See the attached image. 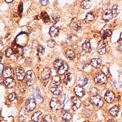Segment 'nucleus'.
Instances as JSON below:
<instances>
[{"mask_svg": "<svg viewBox=\"0 0 122 122\" xmlns=\"http://www.w3.org/2000/svg\"><path fill=\"white\" fill-rule=\"evenodd\" d=\"M34 78H35L34 72L32 70H29L26 72V75H25V81H26L27 86H33V83H34Z\"/></svg>", "mask_w": 122, "mask_h": 122, "instance_id": "f257e3e1", "label": "nucleus"}, {"mask_svg": "<svg viewBox=\"0 0 122 122\" xmlns=\"http://www.w3.org/2000/svg\"><path fill=\"white\" fill-rule=\"evenodd\" d=\"M94 80L98 84H105L107 82V76L103 72H99V73H97L94 76Z\"/></svg>", "mask_w": 122, "mask_h": 122, "instance_id": "f03ea898", "label": "nucleus"}, {"mask_svg": "<svg viewBox=\"0 0 122 122\" xmlns=\"http://www.w3.org/2000/svg\"><path fill=\"white\" fill-rule=\"evenodd\" d=\"M90 103L95 107H100L103 105V100L99 95H94L90 98Z\"/></svg>", "mask_w": 122, "mask_h": 122, "instance_id": "7ed1b4c3", "label": "nucleus"}, {"mask_svg": "<svg viewBox=\"0 0 122 122\" xmlns=\"http://www.w3.org/2000/svg\"><path fill=\"white\" fill-rule=\"evenodd\" d=\"M36 107V101L34 99L30 98L26 100V103H25V108L27 109V111L31 112L33 110H34V108Z\"/></svg>", "mask_w": 122, "mask_h": 122, "instance_id": "20e7f679", "label": "nucleus"}, {"mask_svg": "<svg viewBox=\"0 0 122 122\" xmlns=\"http://www.w3.org/2000/svg\"><path fill=\"white\" fill-rule=\"evenodd\" d=\"M15 74H16V77L19 81H23L24 79H25V69L21 67H18L15 70Z\"/></svg>", "mask_w": 122, "mask_h": 122, "instance_id": "39448f33", "label": "nucleus"}, {"mask_svg": "<svg viewBox=\"0 0 122 122\" xmlns=\"http://www.w3.org/2000/svg\"><path fill=\"white\" fill-rule=\"evenodd\" d=\"M50 90H51V93L56 96L60 95L63 91V88L61 87L60 85L58 86V85H55V84L51 86Z\"/></svg>", "mask_w": 122, "mask_h": 122, "instance_id": "423d86ee", "label": "nucleus"}, {"mask_svg": "<svg viewBox=\"0 0 122 122\" xmlns=\"http://www.w3.org/2000/svg\"><path fill=\"white\" fill-rule=\"evenodd\" d=\"M79 97L77 96H73L72 98V110L73 111H76L78 108H80V107L81 106V101L78 99Z\"/></svg>", "mask_w": 122, "mask_h": 122, "instance_id": "0eeeda50", "label": "nucleus"}, {"mask_svg": "<svg viewBox=\"0 0 122 122\" xmlns=\"http://www.w3.org/2000/svg\"><path fill=\"white\" fill-rule=\"evenodd\" d=\"M51 76V69L49 68H45L41 73V80L42 81H46Z\"/></svg>", "mask_w": 122, "mask_h": 122, "instance_id": "6e6552de", "label": "nucleus"}, {"mask_svg": "<svg viewBox=\"0 0 122 122\" xmlns=\"http://www.w3.org/2000/svg\"><path fill=\"white\" fill-rule=\"evenodd\" d=\"M50 107H51V108L52 110H55V111L60 109V108H61L60 102L59 101L58 99L53 98V99H51V102H50Z\"/></svg>", "mask_w": 122, "mask_h": 122, "instance_id": "1a4fd4ad", "label": "nucleus"}, {"mask_svg": "<svg viewBox=\"0 0 122 122\" xmlns=\"http://www.w3.org/2000/svg\"><path fill=\"white\" fill-rule=\"evenodd\" d=\"M104 99H105L106 102L108 103H112L114 100H115V94H114L112 91L107 90L105 94V96H104Z\"/></svg>", "mask_w": 122, "mask_h": 122, "instance_id": "9d476101", "label": "nucleus"}, {"mask_svg": "<svg viewBox=\"0 0 122 122\" xmlns=\"http://www.w3.org/2000/svg\"><path fill=\"white\" fill-rule=\"evenodd\" d=\"M97 51L99 55H101V56H103V55H104L106 53V45L103 41L101 40L98 43Z\"/></svg>", "mask_w": 122, "mask_h": 122, "instance_id": "9b49d317", "label": "nucleus"}, {"mask_svg": "<svg viewBox=\"0 0 122 122\" xmlns=\"http://www.w3.org/2000/svg\"><path fill=\"white\" fill-rule=\"evenodd\" d=\"M74 93H75L76 96L81 98L85 95V90L81 86H76L74 88Z\"/></svg>", "mask_w": 122, "mask_h": 122, "instance_id": "f8f14e48", "label": "nucleus"}, {"mask_svg": "<svg viewBox=\"0 0 122 122\" xmlns=\"http://www.w3.org/2000/svg\"><path fill=\"white\" fill-rule=\"evenodd\" d=\"M4 85L7 86V88L11 89V88H13L15 86V81L14 79L11 77H7L4 79Z\"/></svg>", "mask_w": 122, "mask_h": 122, "instance_id": "ddd939ff", "label": "nucleus"}, {"mask_svg": "<svg viewBox=\"0 0 122 122\" xmlns=\"http://www.w3.org/2000/svg\"><path fill=\"white\" fill-rule=\"evenodd\" d=\"M113 14H112V10H107V11H104L103 15V20L105 21H109L113 18Z\"/></svg>", "mask_w": 122, "mask_h": 122, "instance_id": "4468645a", "label": "nucleus"}, {"mask_svg": "<svg viewBox=\"0 0 122 122\" xmlns=\"http://www.w3.org/2000/svg\"><path fill=\"white\" fill-rule=\"evenodd\" d=\"M70 26L72 29H74V30H76V31H78L81 28V24L80 21L77 20H73L72 21V23H71Z\"/></svg>", "mask_w": 122, "mask_h": 122, "instance_id": "2eb2a0df", "label": "nucleus"}, {"mask_svg": "<svg viewBox=\"0 0 122 122\" xmlns=\"http://www.w3.org/2000/svg\"><path fill=\"white\" fill-rule=\"evenodd\" d=\"M60 33V29L55 26H51L50 29V31H49V34L51 38H55V37H57Z\"/></svg>", "mask_w": 122, "mask_h": 122, "instance_id": "dca6fc26", "label": "nucleus"}, {"mask_svg": "<svg viewBox=\"0 0 122 122\" xmlns=\"http://www.w3.org/2000/svg\"><path fill=\"white\" fill-rule=\"evenodd\" d=\"M68 70V65L67 64H64L58 70H57V72H58L59 75H64Z\"/></svg>", "mask_w": 122, "mask_h": 122, "instance_id": "f3484780", "label": "nucleus"}, {"mask_svg": "<svg viewBox=\"0 0 122 122\" xmlns=\"http://www.w3.org/2000/svg\"><path fill=\"white\" fill-rule=\"evenodd\" d=\"M90 64L94 68H99L102 64V60L99 58H94L90 61Z\"/></svg>", "mask_w": 122, "mask_h": 122, "instance_id": "a211bd4d", "label": "nucleus"}, {"mask_svg": "<svg viewBox=\"0 0 122 122\" xmlns=\"http://www.w3.org/2000/svg\"><path fill=\"white\" fill-rule=\"evenodd\" d=\"M92 5V3L90 0H83L82 3H81V8H83L84 10H87V9H90V7Z\"/></svg>", "mask_w": 122, "mask_h": 122, "instance_id": "6ab92c4d", "label": "nucleus"}, {"mask_svg": "<svg viewBox=\"0 0 122 122\" xmlns=\"http://www.w3.org/2000/svg\"><path fill=\"white\" fill-rule=\"evenodd\" d=\"M82 49L83 51H85L86 52H90L91 51V45L89 40H86L83 44H82Z\"/></svg>", "mask_w": 122, "mask_h": 122, "instance_id": "aec40b11", "label": "nucleus"}, {"mask_svg": "<svg viewBox=\"0 0 122 122\" xmlns=\"http://www.w3.org/2000/svg\"><path fill=\"white\" fill-rule=\"evenodd\" d=\"M119 107L118 106H114L113 107H112L111 109L109 110V113L111 116H112V117H117L118 115V113H119Z\"/></svg>", "mask_w": 122, "mask_h": 122, "instance_id": "412c9836", "label": "nucleus"}, {"mask_svg": "<svg viewBox=\"0 0 122 122\" xmlns=\"http://www.w3.org/2000/svg\"><path fill=\"white\" fill-rule=\"evenodd\" d=\"M3 75H4L5 78L11 77V76L13 75V71H12V69H11V68H10V67H7V68H5V70H4Z\"/></svg>", "mask_w": 122, "mask_h": 122, "instance_id": "4be33fe9", "label": "nucleus"}, {"mask_svg": "<svg viewBox=\"0 0 122 122\" xmlns=\"http://www.w3.org/2000/svg\"><path fill=\"white\" fill-rule=\"evenodd\" d=\"M61 116H62V118L64 121H69L72 120V114L69 113L68 112H64L63 113Z\"/></svg>", "mask_w": 122, "mask_h": 122, "instance_id": "5701e85b", "label": "nucleus"}, {"mask_svg": "<svg viewBox=\"0 0 122 122\" xmlns=\"http://www.w3.org/2000/svg\"><path fill=\"white\" fill-rule=\"evenodd\" d=\"M42 112H35L33 115L32 116V121H37L38 122L39 120L41 119V117H42Z\"/></svg>", "mask_w": 122, "mask_h": 122, "instance_id": "b1692460", "label": "nucleus"}, {"mask_svg": "<svg viewBox=\"0 0 122 122\" xmlns=\"http://www.w3.org/2000/svg\"><path fill=\"white\" fill-rule=\"evenodd\" d=\"M66 55V57L68 59H69V60H74V58H75V53H74L73 51L72 50H68L65 53Z\"/></svg>", "mask_w": 122, "mask_h": 122, "instance_id": "393cba45", "label": "nucleus"}, {"mask_svg": "<svg viewBox=\"0 0 122 122\" xmlns=\"http://www.w3.org/2000/svg\"><path fill=\"white\" fill-rule=\"evenodd\" d=\"M94 20V15L93 13H88L87 15H86V18H85V21H86V23H90L92 22Z\"/></svg>", "mask_w": 122, "mask_h": 122, "instance_id": "a878e982", "label": "nucleus"}, {"mask_svg": "<svg viewBox=\"0 0 122 122\" xmlns=\"http://www.w3.org/2000/svg\"><path fill=\"white\" fill-rule=\"evenodd\" d=\"M27 35L26 34H25V33H21V36H20V34L19 35L18 37H17V38L15 39V42H17V44L18 45H20V46H23V42H20V38H21V37H24V38H25ZM20 41H24L25 42H26V41H27V39H25V40H24V39H21Z\"/></svg>", "mask_w": 122, "mask_h": 122, "instance_id": "bb28decb", "label": "nucleus"}, {"mask_svg": "<svg viewBox=\"0 0 122 122\" xmlns=\"http://www.w3.org/2000/svg\"><path fill=\"white\" fill-rule=\"evenodd\" d=\"M64 64V63L63 62L62 60H56L54 61V64H54V67H55V68H56V69L58 70L59 68H60V67L62 66Z\"/></svg>", "mask_w": 122, "mask_h": 122, "instance_id": "cd10ccee", "label": "nucleus"}, {"mask_svg": "<svg viewBox=\"0 0 122 122\" xmlns=\"http://www.w3.org/2000/svg\"><path fill=\"white\" fill-rule=\"evenodd\" d=\"M71 79H72V74L71 73H66L65 76H64V83L65 85H68V82L70 81Z\"/></svg>", "mask_w": 122, "mask_h": 122, "instance_id": "c85d7f7f", "label": "nucleus"}, {"mask_svg": "<svg viewBox=\"0 0 122 122\" xmlns=\"http://www.w3.org/2000/svg\"><path fill=\"white\" fill-rule=\"evenodd\" d=\"M41 16H42L43 21H44L45 23H48L49 21H50V18H49V15L46 14V12H42V14H41Z\"/></svg>", "mask_w": 122, "mask_h": 122, "instance_id": "c756f323", "label": "nucleus"}, {"mask_svg": "<svg viewBox=\"0 0 122 122\" xmlns=\"http://www.w3.org/2000/svg\"><path fill=\"white\" fill-rule=\"evenodd\" d=\"M7 99H8V100H9L10 102L15 101V100H16V99H17L16 94H15V93H11L8 96H7Z\"/></svg>", "mask_w": 122, "mask_h": 122, "instance_id": "7c9ffc66", "label": "nucleus"}, {"mask_svg": "<svg viewBox=\"0 0 122 122\" xmlns=\"http://www.w3.org/2000/svg\"><path fill=\"white\" fill-rule=\"evenodd\" d=\"M112 14H113L114 16H117V15L119 14V12H120V10H119V8H118L117 5H114L112 7Z\"/></svg>", "mask_w": 122, "mask_h": 122, "instance_id": "2f4dec72", "label": "nucleus"}, {"mask_svg": "<svg viewBox=\"0 0 122 122\" xmlns=\"http://www.w3.org/2000/svg\"><path fill=\"white\" fill-rule=\"evenodd\" d=\"M60 77L58 75H56V76H53V80H52V81H53V83H54L55 85H60Z\"/></svg>", "mask_w": 122, "mask_h": 122, "instance_id": "473e14b6", "label": "nucleus"}, {"mask_svg": "<svg viewBox=\"0 0 122 122\" xmlns=\"http://www.w3.org/2000/svg\"><path fill=\"white\" fill-rule=\"evenodd\" d=\"M5 54H6V56L8 57V58H10V57H11V56L13 55V50H12V49H11V48H8V49H7V50H6Z\"/></svg>", "mask_w": 122, "mask_h": 122, "instance_id": "72a5a7b5", "label": "nucleus"}, {"mask_svg": "<svg viewBox=\"0 0 122 122\" xmlns=\"http://www.w3.org/2000/svg\"><path fill=\"white\" fill-rule=\"evenodd\" d=\"M90 94H92V96L98 95V94H99V90L95 87H92L91 89H90Z\"/></svg>", "mask_w": 122, "mask_h": 122, "instance_id": "f704fd0d", "label": "nucleus"}, {"mask_svg": "<svg viewBox=\"0 0 122 122\" xmlns=\"http://www.w3.org/2000/svg\"><path fill=\"white\" fill-rule=\"evenodd\" d=\"M87 83H88V78L82 77L81 79L80 80V84H81V86H86V85L87 84Z\"/></svg>", "mask_w": 122, "mask_h": 122, "instance_id": "c9c22d12", "label": "nucleus"}, {"mask_svg": "<svg viewBox=\"0 0 122 122\" xmlns=\"http://www.w3.org/2000/svg\"><path fill=\"white\" fill-rule=\"evenodd\" d=\"M68 97L67 95H64V100H63V106H64V107H66L68 105Z\"/></svg>", "mask_w": 122, "mask_h": 122, "instance_id": "e433bc0d", "label": "nucleus"}, {"mask_svg": "<svg viewBox=\"0 0 122 122\" xmlns=\"http://www.w3.org/2000/svg\"><path fill=\"white\" fill-rule=\"evenodd\" d=\"M47 46L49 47H51V48H53V47L56 46V42H55L53 39H51V40H49L48 42H47Z\"/></svg>", "mask_w": 122, "mask_h": 122, "instance_id": "4c0bfd02", "label": "nucleus"}, {"mask_svg": "<svg viewBox=\"0 0 122 122\" xmlns=\"http://www.w3.org/2000/svg\"><path fill=\"white\" fill-rule=\"evenodd\" d=\"M112 34V32L110 30H106L105 32L103 33V38H109Z\"/></svg>", "mask_w": 122, "mask_h": 122, "instance_id": "58836bf2", "label": "nucleus"}, {"mask_svg": "<svg viewBox=\"0 0 122 122\" xmlns=\"http://www.w3.org/2000/svg\"><path fill=\"white\" fill-rule=\"evenodd\" d=\"M24 53L23 51V50H21L20 48H19V47H17V48H15V56H21Z\"/></svg>", "mask_w": 122, "mask_h": 122, "instance_id": "ea45409f", "label": "nucleus"}, {"mask_svg": "<svg viewBox=\"0 0 122 122\" xmlns=\"http://www.w3.org/2000/svg\"><path fill=\"white\" fill-rule=\"evenodd\" d=\"M38 51L39 55H41V56H42V55L44 54L45 50H44V47H43V46H38Z\"/></svg>", "mask_w": 122, "mask_h": 122, "instance_id": "a19ab883", "label": "nucleus"}, {"mask_svg": "<svg viewBox=\"0 0 122 122\" xmlns=\"http://www.w3.org/2000/svg\"><path fill=\"white\" fill-rule=\"evenodd\" d=\"M23 51H24V54H25V56H28V55L29 54V53H30V50H29V47L25 46V48L23 49Z\"/></svg>", "mask_w": 122, "mask_h": 122, "instance_id": "79ce46f5", "label": "nucleus"}, {"mask_svg": "<svg viewBox=\"0 0 122 122\" xmlns=\"http://www.w3.org/2000/svg\"><path fill=\"white\" fill-rule=\"evenodd\" d=\"M44 122H51V116L49 115L46 116L44 118Z\"/></svg>", "mask_w": 122, "mask_h": 122, "instance_id": "37998d69", "label": "nucleus"}, {"mask_svg": "<svg viewBox=\"0 0 122 122\" xmlns=\"http://www.w3.org/2000/svg\"><path fill=\"white\" fill-rule=\"evenodd\" d=\"M48 1L49 0H40V3L42 6H46L47 4V3H48Z\"/></svg>", "mask_w": 122, "mask_h": 122, "instance_id": "c03bdc74", "label": "nucleus"}, {"mask_svg": "<svg viewBox=\"0 0 122 122\" xmlns=\"http://www.w3.org/2000/svg\"><path fill=\"white\" fill-rule=\"evenodd\" d=\"M0 67H1V68H0V72H1V73H3V65L1 64V65H0Z\"/></svg>", "mask_w": 122, "mask_h": 122, "instance_id": "a18cd8bd", "label": "nucleus"}, {"mask_svg": "<svg viewBox=\"0 0 122 122\" xmlns=\"http://www.w3.org/2000/svg\"><path fill=\"white\" fill-rule=\"evenodd\" d=\"M21 11H22V4L20 5V13H21Z\"/></svg>", "mask_w": 122, "mask_h": 122, "instance_id": "49530a36", "label": "nucleus"}, {"mask_svg": "<svg viewBox=\"0 0 122 122\" xmlns=\"http://www.w3.org/2000/svg\"><path fill=\"white\" fill-rule=\"evenodd\" d=\"M107 122H117L115 121V120H112V119H110V120H108V121Z\"/></svg>", "mask_w": 122, "mask_h": 122, "instance_id": "de8ad7c7", "label": "nucleus"}, {"mask_svg": "<svg viewBox=\"0 0 122 122\" xmlns=\"http://www.w3.org/2000/svg\"><path fill=\"white\" fill-rule=\"evenodd\" d=\"M6 1V3H11V2L13 1V0H5Z\"/></svg>", "mask_w": 122, "mask_h": 122, "instance_id": "09e8293b", "label": "nucleus"}, {"mask_svg": "<svg viewBox=\"0 0 122 122\" xmlns=\"http://www.w3.org/2000/svg\"><path fill=\"white\" fill-rule=\"evenodd\" d=\"M119 50H120V51H122V44L119 46Z\"/></svg>", "mask_w": 122, "mask_h": 122, "instance_id": "8fccbe9b", "label": "nucleus"}, {"mask_svg": "<svg viewBox=\"0 0 122 122\" xmlns=\"http://www.w3.org/2000/svg\"><path fill=\"white\" fill-rule=\"evenodd\" d=\"M121 40H122V33H121V38H120V39H119V42H121Z\"/></svg>", "mask_w": 122, "mask_h": 122, "instance_id": "3c124183", "label": "nucleus"}, {"mask_svg": "<svg viewBox=\"0 0 122 122\" xmlns=\"http://www.w3.org/2000/svg\"><path fill=\"white\" fill-rule=\"evenodd\" d=\"M29 122H37V121H29Z\"/></svg>", "mask_w": 122, "mask_h": 122, "instance_id": "603ef678", "label": "nucleus"}, {"mask_svg": "<svg viewBox=\"0 0 122 122\" xmlns=\"http://www.w3.org/2000/svg\"><path fill=\"white\" fill-rule=\"evenodd\" d=\"M64 122H68V121H64Z\"/></svg>", "mask_w": 122, "mask_h": 122, "instance_id": "864d4df0", "label": "nucleus"}]
</instances>
